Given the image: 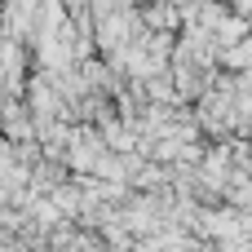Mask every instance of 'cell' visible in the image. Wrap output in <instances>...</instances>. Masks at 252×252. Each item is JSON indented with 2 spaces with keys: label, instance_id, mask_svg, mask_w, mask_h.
Returning a JSON list of instances; mask_svg holds the SVG:
<instances>
[{
  "label": "cell",
  "instance_id": "obj_1",
  "mask_svg": "<svg viewBox=\"0 0 252 252\" xmlns=\"http://www.w3.org/2000/svg\"><path fill=\"white\" fill-rule=\"evenodd\" d=\"M221 62L235 66V71H248L252 66V35H244L239 44H226V49H221Z\"/></svg>",
  "mask_w": 252,
  "mask_h": 252
}]
</instances>
